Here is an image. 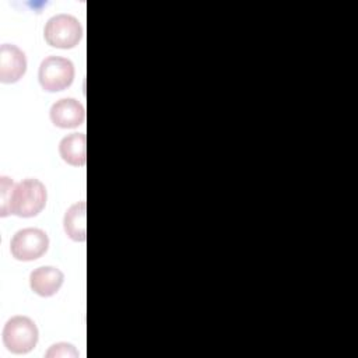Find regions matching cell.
I'll use <instances>...</instances> for the list:
<instances>
[{
    "label": "cell",
    "mask_w": 358,
    "mask_h": 358,
    "mask_svg": "<svg viewBox=\"0 0 358 358\" xmlns=\"http://www.w3.org/2000/svg\"><path fill=\"white\" fill-rule=\"evenodd\" d=\"M85 213H87L85 201H77L73 206H70L64 214V218H63L64 232L70 239L76 242H84L87 239Z\"/></svg>",
    "instance_id": "cell-10"
},
{
    "label": "cell",
    "mask_w": 358,
    "mask_h": 358,
    "mask_svg": "<svg viewBox=\"0 0 358 358\" xmlns=\"http://www.w3.org/2000/svg\"><path fill=\"white\" fill-rule=\"evenodd\" d=\"M43 36L48 45L57 49H71L77 46L83 38L80 21L70 14H56L48 20Z\"/></svg>",
    "instance_id": "cell-3"
},
{
    "label": "cell",
    "mask_w": 358,
    "mask_h": 358,
    "mask_svg": "<svg viewBox=\"0 0 358 358\" xmlns=\"http://www.w3.org/2000/svg\"><path fill=\"white\" fill-rule=\"evenodd\" d=\"M41 87L48 92L63 91L74 80V64L60 56H48L42 60L38 71Z\"/></svg>",
    "instance_id": "cell-4"
},
{
    "label": "cell",
    "mask_w": 358,
    "mask_h": 358,
    "mask_svg": "<svg viewBox=\"0 0 358 358\" xmlns=\"http://www.w3.org/2000/svg\"><path fill=\"white\" fill-rule=\"evenodd\" d=\"M63 280L64 275L59 268L52 266H42L31 273L29 287L35 294L48 298L60 289Z\"/></svg>",
    "instance_id": "cell-8"
},
{
    "label": "cell",
    "mask_w": 358,
    "mask_h": 358,
    "mask_svg": "<svg viewBox=\"0 0 358 358\" xmlns=\"http://www.w3.org/2000/svg\"><path fill=\"white\" fill-rule=\"evenodd\" d=\"M39 331L35 322L22 315L13 316L3 329V343L13 354H27L36 345Z\"/></svg>",
    "instance_id": "cell-2"
},
{
    "label": "cell",
    "mask_w": 358,
    "mask_h": 358,
    "mask_svg": "<svg viewBox=\"0 0 358 358\" xmlns=\"http://www.w3.org/2000/svg\"><path fill=\"white\" fill-rule=\"evenodd\" d=\"M50 120L60 129L78 127L85 120V109L83 103L74 98H62L50 108Z\"/></svg>",
    "instance_id": "cell-7"
},
{
    "label": "cell",
    "mask_w": 358,
    "mask_h": 358,
    "mask_svg": "<svg viewBox=\"0 0 358 358\" xmlns=\"http://www.w3.org/2000/svg\"><path fill=\"white\" fill-rule=\"evenodd\" d=\"M87 138L84 133H71L59 143V154L64 162L73 166H84L87 162Z\"/></svg>",
    "instance_id": "cell-9"
},
{
    "label": "cell",
    "mask_w": 358,
    "mask_h": 358,
    "mask_svg": "<svg viewBox=\"0 0 358 358\" xmlns=\"http://www.w3.org/2000/svg\"><path fill=\"white\" fill-rule=\"evenodd\" d=\"M48 193L45 185L34 178H28L17 183L13 189L8 214L29 218L38 215L46 204Z\"/></svg>",
    "instance_id": "cell-1"
},
{
    "label": "cell",
    "mask_w": 358,
    "mask_h": 358,
    "mask_svg": "<svg viewBox=\"0 0 358 358\" xmlns=\"http://www.w3.org/2000/svg\"><path fill=\"white\" fill-rule=\"evenodd\" d=\"M25 71V53L13 43H3L0 46V81L3 84L17 83Z\"/></svg>",
    "instance_id": "cell-6"
},
{
    "label": "cell",
    "mask_w": 358,
    "mask_h": 358,
    "mask_svg": "<svg viewBox=\"0 0 358 358\" xmlns=\"http://www.w3.org/2000/svg\"><path fill=\"white\" fill-rule=\"evenodd\" d=\"M14 182L13 179L7 178V176H1L0 178V215L6 217L8 215V206H10V199H11V193L14 189Z\"/></svg>",
    "instance_id": "cell-11"
},
{
    "label": "cell",
    "mask_w": 358,
    "mask_h": 358,
    "mask_svg": "<svg viewBox=\"0 0 358 358\" xmlns=\"http://www.w3.org/2000/svg\"><path fill=\"white\" fill-rule=\"evenodd\" d=\"M45 357L46 358H78V351L74 348V345L69 343H57L48 350Z\"/></svg>",
    "instance_id": "cell-12"
},
{
    "label": "cell",
    "mask_w": 358,
    "mask_h": 358,
    "mask_svg": "<svg viewBox=\"0 0 358 358\" xmlns=\"http://www.w3.org/2000/svg\"><path fill=\"white\" fill-rule=\"evenodd\" d=\"M49 238L39 228H24L17 231L10 242V250L14 259L21 262H32L46 253Z\"/></svg>",
    "instance_id": "cell-5"
}]
</instances>
